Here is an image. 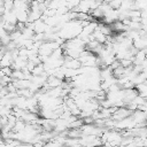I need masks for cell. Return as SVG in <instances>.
Returning <instances> with one entry per match:
<instances>
[{
  "label": "cell",
  "mask_w": 147,
  "mask_h": 147,
  "mask_svg": "<svg viewBox=\"0 0 147 147\" xmlns=\"http://www.w3.org/2000/svg\"><path fill=\"white\" fill-rule=\"evenodd\" d=\"M13 62H14V57H13L11 53H10V52H6L5 55H3V57H2L1 61H0V69H1V68L11 67Z\"/></svg>",
  "instance_id": "obj_1"
},
{
  "label": "cell",
  "mask_w": 147,
  "mask_h": 147,
  "mask_svg": "<svg viewBox=\"0 0 147 147\" xmlns=\"http://www.w3.org/2000/svg\"><path fill=\"white\" fill-rule=\"evenodd\" d=\"M15 13H16L17 22H21V23H26L28 22L29 10H15Z\"/></svg>",
  "instance_id": "obj_2"
},
{
  "label": "cell",
  "mask_w": 147,
  "mask_h": 147,
  "mask_svg": "<svg viewBox=\"0 0 147 147\" xmlns=\"http://www.w3.org/2000/svg\"><path fill=\"white\" fill-rule=\"evenodd\" d=\"M7 34H9V33H7V31H6L2 26H0V38L5 37V36H7Z\"/></svg>",
  "instance_id": "obj_3"
},
{
  "label": "cell",
  "mask_w": 147,
  "mask_h": 147,
  "mask_svg": "<svg viewBox=\"0 0 147 147\" xmlns=\"http://www.w3.org/2000/svg\"><path fill=\"white\" fill-rule=\"evenodd\" d=\"M95 1H96L99 5H101V3H103V2H105V0H95Z\"/></svg>",
  "instance_id": "obj_4"
},
{
  "label": "cell",
  "mask_w": 147,
  "mask_h": 147,
  "mask_svg": "<svg viewBox=\"0 0 147 147\" xmlns=\"http://www.w3.org/2000/svg\"><path fill=\"white\" fill-rule=\"evenodd\" d=\"M3 2H14V0H3Z\"/></svg>",
  "instance_id": "obj_5"
}]
</instances>
